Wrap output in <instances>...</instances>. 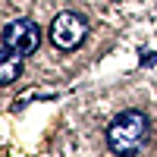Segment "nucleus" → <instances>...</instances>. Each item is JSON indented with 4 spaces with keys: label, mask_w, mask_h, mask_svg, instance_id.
Masks as SVG:
<instances>
[{
    "label": "nucleus",
    "mask_w": 157,
    "mask_h": 157,
    "mask_svg": "<svg viewBox=\"0 0 157 157\" xmlns=\"http://www.w3.org/2000/svg\"><path fill=\"white\" fill-rule=\"evenodd\" d=\"M148 129H151V123L141 110H126L107 126V145H110L113 154L132 157V154L141 151V145L148 138Z\"/></svg>",
    "instance_id": "1"
},
{
    "label": "nucleus",
    "mask_w": 157,
    "mask_h": 157,
    "mask_svg": "<svg viewBox=\"0 0 157 157\" xmlns=\"http://www.w3.org/2000/svg\"><path fill=\"white\" fill-rule=\"evenodd\" d=\"M19 54H16V50H6L3 47V69H0V82H3V85H10L13 82V78H16L19 75Z\"/></svg>",
    "instance_id": "4"
},
{
    "label": "nucleus",
    "mask_w": 157,
    "mask_h": 157,
    "mask_svg": "<svg viewBox=\"0 0 157 157\" xmlns=\"http://www.w3.org/2000/svg\"><path fill=\"white\" fill-rule=\"evenodd\" d=\"M85 35H88V22H85L82 13L66 10V13H60V16L50 22V41H54L60 50L78 47V44L85 41Z\"/></svg>",
    "instance_id": "2"
},
{
    "label": "nucleus",
    "mask_w": 157,
    "mask_h": 157,
    "mask_svg": "<svg viewBox=\"0 0 157 157\" xmlns=\"http://www.w3.org/2000/svg\"><path fill=\"white\" fill-rule=\"evenodd\" d=\"M38 41H41V32H38V25L29 22V19L10 22L6 32H3V47L6 50H16L19 57H29L32 50L38 47Z\"/></svg>",
    "instance_id": "3"
}]
</instances>
